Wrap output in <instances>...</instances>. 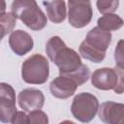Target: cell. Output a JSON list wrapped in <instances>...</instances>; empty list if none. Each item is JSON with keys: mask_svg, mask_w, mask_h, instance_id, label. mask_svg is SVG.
Here are the masks:
<instances>
[{"mask_svg": "<svg viewBox=\"0 0 124 124\" xmlns=\"http://www.w3.org/2000/svg\"><path fill=\"white\" fill-rule=\"evenodd\" d=\"M46 52L49 60L57 66L59 75L71 74L82 64L79 54L68 47L59 36H53L46 42Z\"/></svg>", "mask_w": 124, "mask_h": 124, "instance_id": "6da1fadb", "label": "cell"}, {"mask_svg": "<svg viewBox=\"0 0 124 124\" xmlns=\"http://www.w3.org/2000/svg\"><path fill=\"white\" fill-rule=\"evenodd\" d=\"M12 14L33 31H40L47 24L45 13L36 0H14L11 5Z\"/></svg>", "mask_w": 124, "mask_h": 124, "instance_id": "7a4b0ae2", "label": "cell"}, {"mask_svg": "<svg viewBox=\"0 0 124 124\" xmlns=\"http://www.w3.org/2000/svg\"><path fill=\"white\" fill-rule=\"evenodd\" d=\"M48 76V60L40 53L31 55L21 65V78L28 84H44Z\"/></svg>", "mask_w": 124, "mask_h": 124, "instance_id": "3957f363", "label": "cell"}, {"mask_svg": "<svg viewBox=\"0 0 124 124\" xmlns=\"http://www.w3.org/2000/svg\"><path fill=\"white\" fill-rule=\"evenodd\" d=\"M123 68H100L93 72L91 76L92 85L100 90H113L117 94L123 93Z\"/></svg>", "mask_w": 124, "mask_h": 124, "instance_id": "277c9868", "label": "cell"}, {"mask_svg": "<svg viewBox=\"0 0 124 124\" xmlns=\"http://www.w3.org/2000/svg\"><path fill=\"white\" fill-rule=\"evenodd\" d=\"M98 108L99 101L97 97L89 92H82L76 95L71 105L73 116L82 123H88L93 120Z\"/></svg>", "mask_w": 124, "mask_h": 124, "instance_id": "5b68a950", "label": "cell"}, {"mask_svg": "<svg viewBox=\"0 0 124 124\" xmlns=\"http://www.w3.org/2000/svg\"><path fill=\"white\" fill-rule=\"evenodd\" d=\"M93 16L90 0H68V20L75 28L88 25Z\"/></svg>", "mask_w": 124, "mask_h": 124, "instance_id": "8992f818", "label": "cell"}, {"mask_svg": "<svg viewBox=\"0 0 124 124\" xmlns=\"http://www.w3.org/2000/svg\"><path fill=\"white\" fill-rule=\"evenodd\" d=\"M16 111L15 89L6 82H0V121L12 123Z\"/></svg>", "mask_w": 124, "mask_h": 124, "instance_id": "52a82bcc", "label": "cell"}, {"mask_svg": "<svg viewBox=\"0 0 124 124\" xmlns=\"http://www.w3.org/2000/svg\"><path fill=\"white\" fill-rule=\"evenodd\" d=\"M17 103L20 108L27 112L41 109L45 104V95L39 89L25 88L18 93Z\"/></svg>", "mask_w": 124, "mask_h": 124, "instance_id": "ba28073f", "label": "cell"}, {"mask_svg": "<svg viewBox=\"0 0 124 124\" xmlns=\"http://www.w3.org/2000/svg\"><path fill=\"white\" fill-rule=\"evenodd\" d=\"M99 118L107 124H121L124 117V105L111 101L104 102L99 105Z\"/></svg>", "mask_w": 124, "mask_h": 124, "instance_id": "9c48e42d", "label": "cell"}, {"mask_svg": "<svg viewBox=\"0 0 124 124\" xmlns=\"http://www.w3.org/2000/svg\"><path fill=\"white\" fill-rule=\"evenodd\" d=\"M78 87V86L74 79L63 75H59L49 83V91L51 95L58 99H68L72 97Z\"/></svg>", "mask_w": 124, "mask_h": 124, "instance_id": "30bf717a", "label": "cell"}, {"mask_svg": "<svg viewBox=\"0 0 124 124\" xmlns=\"http://www.w3.org/2000/svg\"><path fill=\"white\" fill-rule=\"evenodd\" d=\"M9 46L16 55L23 56L32 50L34 42L31 35L18 29L11 32L9 37Z\"/></svg>", "mask_w": 124, "mask_h": 124, "instance_id": "8fae6325", "label": "cell"}, {"mask_svg": "<svg viewBox=\"0 0 124 124\" xmlns=\"http://www.w3.org/2000/svg\"><path fill=\"white\" fill-rule=\"evenodd\" d=\"M111 38L112 36L110 32L96 26L87 33L84 41L97 50L106 52L111 43Z\"/></svg>", "mask_w": 124, "mask_h": 124, "instance_id": "7c38bea8", "label": "cell"}, {"mask_svg": "<svg viewBox=\"0 0 124 124\" xmlns=\"http://www.w3.org/2000/svg\"><path fill=\"white\" fill-rule=\"evenodd\" d=\"M46 14L49 20L53 23H61L65 20L67 16L66 3L64 0H53L46 3Z\"/></svg>", "mask_w": 124, "mask_h": 124, "instance_id": "4fadbf2b", "label": "cell"}, {"mask_svg": "<svg viewBox=\"0 0 124 124\" xmlns=\"http://www.w3.org/2000/svg\"><path fill=\"white\" fill-rule=\"evenodd\" d=\"M123 19L116 14H106L98 18L97 26L106 31H116L123 26Z\"/></svg>", "mask_w": 124, "mask_h": 124, "instance_id": "5bb4252c", "label": "cell"}, {"mask_svg": "<svg viewBox=\"0 0 124 124\" xmlns=\"http://www.w3.org/2000/svg\"><path fill=\"white\" fill-rule=\"evenodd\" d=\"M78 52L81 55V57L94 63H101L106 57V52L97 50L96 48L89 46L84 40L80 43L78 46Z\"/></svg>", "mask_w": 124, "mask_h": 124, "instance_id": "9a60e30c", "label": "cell"}, {"mask_svg": "<svg viewBox=\"0 0 124 124\" xmlns=\"http://www.w3.org/2000/svg\"><path fill=\"white\" fill-rule=\"evenodd\" d=\"M96 6L101 14H111L118 9L119 0H97Z\"/></svg>", "mask_w": 124, "mask_h": 124, "instance_id": "2e32d148", "label": "cell"}, {"mask_svg": "<svg viewBox=\"0 0 124 124\" xmlns=\"http://www.w3.org/2000/svg\"><path fill=\"white\" fill-rule=\"evenodd\" d=\"M28 124H47L48 117L46 112L41 109H35L29 112L27 115Z\"/></svg>", "mask_w": 124, "mask_h": 124, "instance_id": "e0dca14e", "label": "cell"}, {"mask_svg": "<svg viewBox=\"0 0 124 124\" xmlns=\"http://www.w3.org/2000/svg\"><path fill=\"white\" fill-rule=\"evenodd\" d=\"M0 24L6 29L7 33H11L14 31V28L16 24V18L11 13H3L0 15Z\"/></svg>", "mask_w": 124, "mask_h": 124, "instance_id": "ac0fdd59", "label": "cell"}, {"mask_svg": "<svg viewBox=\"0 0 124 124\" xmlns=\"http://www.w3.org/2000/svg\"><path fill=\"white\" fill-rule=\"evenodd\" d=\"M123 41H119L117 46L115 47V50H114V59L116 61V66L120 67V68H123V54H122V45Z\"/></svg>", "mask_w": 124, "mask_h": 124, "instance_id": "d6986e66", "label": "cell"}, {"mask_svg": "<svg viewBox=\"0 0 124 124\" xmlns=\"http://www.w3.org/2000/svg\"><path fill=\"white\" fill-rule=\"evenodd\" d=\"M12 123L13 124H16V123H20V124L27 123V114L24 111H16L15 116H14V118H13Z\"/></svg>", "mask_w": 124, "mask_h": 124, "instance_id": "ffe728a7", "label": "cell"}, {"mask_svg": "<svg viewBox=\"0 0 124 124\" xmlns=\"http://www.w3.org/2000/svg\"><path fill=\"white\" fill-rule=\"evenodd\" d=\"M6 12V1L5 0H0V15Z\"/></svg>", "mask_w": 124, "mask_h": 124, "instance_id": "44dd1931", "label": "cell"}, {"mask_svg": "<svg viewBox=\"0 0 124 124\" xmlns=\"http://www.w3.org/2000/svg\"><path fill=\"white\" fill-rule=\"evenodd\" d=\"M8 33H7V31H6V29L0 24V42L2 41V39L5 37V35H7Z\"/></svg>", "mask_w": 124, "mask_h": 124, "instance_id": "7402d4cb", "label": "cell"}]
</instances>
